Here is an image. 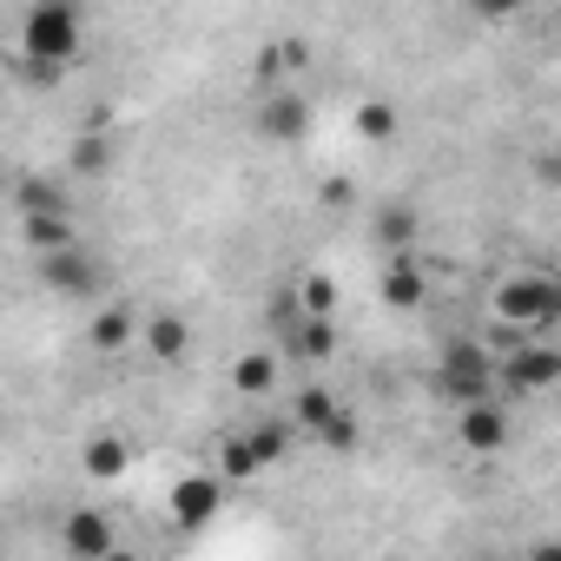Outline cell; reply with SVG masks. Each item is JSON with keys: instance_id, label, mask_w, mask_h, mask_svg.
I'll return each instance as SVG.
<instances>
[{"instance_id": "cell-1", "label": "cell", "mask_w": 561, "mask_h": 561, "mask_svg": "<svg viewBox=\"0 0 561 561\" xmlns=\"http://www.w3.org/2000/svg\"><path fill=\"white\" fill-rule=\"evenodd\" d=\"M80 8L73 0H34V8L21 14V67H27V80H41V87H54L73 60H80Z\"/></svg>"}, {"instance_id": "cell-2", "label": "cell", "mask_w": 561, "mask_h": 561, "mask_svg": "<svg viewBox=\"0 0 561 561\" xmlns=\"http://www.w3.org/2000/svg\"><path fill=\"white\" fill-rule=\"evenodd\" d=\"M495 324H508V331H522V337L554 331V324H561V271L528 264V271L502 277V285H495Z\"/></svg>"}, {"instance_id": "cell-3", "label": "cell", "mask_w": 561, "mask_h": 561, "mask_svg": "<svg viewBox=\"0 0 561 561\" xmlns=\"http://www.w3.org/2000/svg\"><path fill=\"white\" fill-rule=\"evenodd\" d=\"M436 383H443V397H449L456 410H469V403H489V397H495L502 364H495L489 344L456 337V344H443V357H436Z\"/></svg>"}, {"instance_id": "cell-4", "label": "cell", "mask_w": 561, "mask_h": 561, "mask_svg": "<svg viewBox=\"0 0 561 561\" xmlns=\"http://www.w3.org/2000/svg\"><path fill=\"white\" fill-rule=\"evenodd\" d=\"M218 508H225V476H218V469H185V476H172V489H165V522H172L179 535L211 528Z\"/></svg>"}, {"instance_id": "cell-5", "label": "cell", "mask_w": 561, "mask_h": 561, "mask_svg": "<svg viewBox=\"0 0 561 561\" xmlns=\"http://www.w3.org/2000/svg\"><path fill=\"white\" fill-rule=\"evenodd\" d=\"M251 126H257V139L264 146H298L305 133H311V100L305 93H264L257 100V113H251Z\"/></svg>"}, {"instance_id": "cell-6", "label": "cell", "mask_w": 561, "mask_h": 561, "mask_svg": "<svg viewBox=\"0 0 561 561\" xmlns=\"http://www.w3.org/2000/svg\"><path fill=\"white\" fill-rule=\"evenodd\" d=\"M502 383H508V390H522V397H528V390H554V383H561V351H554V344L522 337V344L502 357Z\"/></svg>"}, {"instance_id": "cell-7", "label": "cell", "mask_w": 561, "mask_h": 561, "mask_svg": "<svg viewBox=\"0 0 561 561\" xmlns=\"http://www.w3.org/2000/svg\"><path fill=\"white\" fill-rule=\"evenodd\" d=\"M60 541H67V554H73V561H106V554L119 548V535H113L106 508H67Z\"/></svg>"}, {"instance_id": "cell-8", "label": "cell", "mask_w": 561, "mask_h": 561, "mask_svg": "<svg viewBox=\"0 0 561 561\" xmlns=\"http://www.w3.org/2000/svg\"><path fill=\"white\" fill-rule=\"evenodd\" d=\"M383 305L390 311H423V298H430V271H423V251H410V257H383Z\"/></svg>"}, {"instance_id": "cell-9", "label": "cell", "mask_w": 561, "mask_h": 561, "mask_svg": "<svg viewBox=\"0 0 561 561\" xmlns=\"http://www.w3.org/2000/svg\"><path fill=\"white\" fill-rule=\"evenodd\" d=\"M41 277H47V291H60V298H93V291H100V264H93L80 244L41 257Z\"/></svg>"}, {"instance_id": "cell-10", "label": "cell", "mask_w": 561, "mask_h": 561, "mask_svg": "<svg viewBox=\"0 0 561 561\" xmlns=\"http://www.w3.org/2000/svg\"><path fill=\"white\" fill-rule=\"evenodd\" d=\"M456 443L462 449H476V456H495L502 443H508V410L489 397V403H469L462 416H456Z\"/></svg>"}, {"instance_id": "cell-11", "label": "cell", "mask_w": 561, "mask_h": 561, "mask_svg": "<svg viewBox=\"0 0 561 561\" xmlns=\"http://www.w3.org/2000/svg\"><path fill=\"white\" fill-rule=\"evenodd\" d=\"M370 231H377V244H383L390 257H410V251L423 244V211H416V205H383V211L370 218Z\"/></svg>"}, {"instance_id": "cell-12", "label": "cell", "mask_w": 561, "mask_h": 561, "mask_svg": "<svg viewBox=\"0 0 561 561\" xmlns=\"http://www.w3.org/2000/svg\"><path fill=\"white\" fill-rule=\"evenodd\" d=\"M14 211H21V218H67V185L47 179V172H27V179L14 185Z\"/></svg>"}, {"instance_id": "cell-13", "label": "cell", "mask_w": 561, "mask_h": 561, "mask_svg": "<svg viewBox=\"0 0 561 561\" xmlns=\"http://www.w3.org/2000/svg\"><path fill=\"white\" fill-rule=\"evenodd\" d=\"M139 337H146V351H152V364H179V357L192 351V324H185L179 311H152Z\"/></svg>"}, {"instance_id": "cell-14", "label": "cell", "mask_w": 561, "mask_h": 561, "mask_svg": "<svg viewBox=\"0 0 561 561\" xmlns=\"http://www.w3.org/2000/svg\"><path fill=\"white\" fill-rule=\"evenodd\" d=\"M285 351H291L298 364H324V357L337 351V324H331V318H298V324L285 331Z\"/></svg>"}, {"instance_id": "cell-15", "label": "cell", "mask_w": 561, "mask_h": 561, "mask_svg": "<svg viewBox=\"0 0 561 561\" xmlns=\"http://www.w3.org/2000/svg\"><path fill=\"white\" fill-rule=\"evenodd\" d=\"M67 172L73 179H106L113 172V133H80L67 146Z\"/></svg>"}, {"instance_id": "cell-16", "label": "cell", "mask_w": 561, "mask_h": 561, "mask_svg": "<svg viewBox=\"0 0 561 561\" xmlns=\"http://www.w3.org/2000/svg\"><path fill=\"white\" fill-rule=\"evenodd\" d=\"M337 416H344V403H337L324 383H305V390H298V403H291V423H298V430H311V436H324Z\"/></svg>"}, {"instance_id": "cell-17", "label": "cell", "mask_w": 561, "mask_h": 561, "mask_svg": "<svg viewBox=\"0 0 561 561\" xmlns=\"http://www.w3.org/2000/svg\"><path fill=\"white\" fill-rule=\"evenodd\" d=\"M80 469H87L93 482H113V476H126V469H133V449H126L119 436H87V449H80Z\"/></svg>"}, {"instance_id": "cell-18", "label": "cell", "mask_w": 561, "mask_h": 561, "mask_svg": "<svg viewBox=\"0 0 561 561\" xmlns=\"http://www.w3.org/2000/svg\"><path fill=\"white\" fill-rule=\"evenodd\" d=\"M133 331H146V318L133 311V305H106L93 324H87V337H93V351H119Z\"/></svg>"}, {"instance_id": "cell-19", "label": "cell", "mask_w": 561, "mask_h": 561, "mask_svg": "<svg viewBox=\"0 0 561 561\" xmlns=\"http://www.w3.org/2000/svg\"><path fill=\"white\" fill-rule=\"evenodd\" d=\"M271 383H277V357L271 351H244L231 364V390L238 397H271Z\"/></svg>"}, {"instance_id": "cell-20", "label": "cell", "mask_w": 561, "mask_h": 561, "mask_svg": "<svg viewBox=\"0 0 561 561\" xmlns=\"http://www.w3.org/2000/svg\"><path fill=\"white\" fill-rule=\"evenodd\" d=\"M298 311L305 318H337V277L331 271H305L298 277Z\"/></svg>"}, {"instance_id": "cell-21", "label": "cell", "mask_w": 561, "mask_h": 561, "mask_svg": "<svg viewBox=\"0 0 561 561\" xmlns=\"http://www.w3.org/2000/svg\"><path fill=\"white\" fill-rule=\"evenodd\" d=\"M218 476H225V489H231V482H251V476H264V462H257L251 436H225V443H218Z\"/></svg>"}, {"instance_id": "cell-22", "label": "cell", "mask_w": 561, "mask_h": 561, "mask_svg": "<svg viewBox=\"0 0 561 561\" xmlns=\"http://www.w3.org/2000/svg\"><path fill=\"white\" fill-rule=\"evenodd\" d=\"M305 60H311L305 41H277V47H264V54L251 60V73H257V87H271L277 73H291V67H305Z\"/></svg>"}, {"instance_id": "cell-23", "label": "cell", "mask_w": 561, "mask_h": 561, "mask_svg": "<svg viewBox=\"0 0 561 561\" xmlns=\"http://www.w3.org/2000/svg\"><path fill=\"white\" fill-rule=\"evenodd\" d=\"M351 126H357V139H370V146H383V139H397V106H390V100H364Z\"/></svg>"}, {"instance_id": "cell-24", "label": "cell", "mask_w": 561, "mask_h": 561, "mask_svg": "<svg viewBox=\"0 0 561 561\" xmlns=\"http://www.w3.org/2000/svg\"><path fill=\"white\" fill-rule=\"evenodd\" d=\"M21 231H27V244H34L41 257L73 251V225H67V218H21Z\"/></svg>"}, {"instance_id": "cell-25", "label": "cell", "mask_w": 561, "mask_h": 561, "mask_svg": "<svg viewBox=\"0 0 561 561\" xmlns=\"http://www.w3.org/2000/svg\"><path fill=\"white\" fill-rule=\"evenodd\" d=\"M244 436H251V449H257V462H264V469H271V462H285V449H291V423H271V416H264V423H251Z\"/></svg>"}, {"instance_id": "cell-26", "label": "cell", "mask_w": 561, "mask_h": 561, "mask_svg": "<svg viewBox=\"0 0 561 561\" xmlns=\"http://www.w3.org/2000/svg\"><path fill=\"white\" fill-rule=\"evenodd\" d=\"M318 443H324V449H337V456H351V449L364 443V430H357V410H344V416H337V423H331Z\"/></svg>"}, {"instance_id": "cell-27", "label": "cell", "mask_w": 561, "mask_h": 561, "mask_svg": "<svg viewBox=\"0 0 561 561\" xmlns=\"http://www.w3.org/2000/svg\"><path fill=\"white\" fill-rule=\"evenodd\" d=\"M351 198H357V192H351V179H324V205H337V211H344Z\"/></svg>"}, {"instance_id": "cell-28", "label": "cell", "mask_w": 561, "mask_h": 561, "mask_svg": "<svg viewBox=\"0 0 561 561\" xmlns=\"http://www.w3.org/2000/svg\"><path fill=\"white\" fill-rule=\"evenodd\" d=\"M522 561H561V541H535V548H528Z\"/></svg>"}, {"instance_id": "cell-29", "label": "cell", "mask_w": 561, "mask_h": 561, "mask_svg": "<svg viewBox=\"0 0 561 561\" xmlns=\"http://www.w3.org/2000/svg\"><path fill=\"white\" fill-rule=\"evenodd\" d=\"M106 561H139V554H133V548H113V554H106Z\"/></svg>"}]
</instances>
